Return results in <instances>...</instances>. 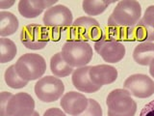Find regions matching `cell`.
<instances>
[{
    "label": "cell",
    "mask_w": 154,
    "mask_h": 116,
    "mask_svg": "<svg viewBox=\"0 0 154 116\" xmlns=\"http://www.w3.org/2000/svg\"><path fill=\"white\" fill-rule=\"evenodd\" d=\"M61 52L66 62L73 68L85 67L93 58V47L83 41L69 40L64 44Z\"/></svg>",
    "instance_id": "cell-1"
},
{
    "label": "cell",
    "mask_w": 154,
    "mask_h": 116,
    "mask_svg": "<svg viewBox=\"0 0 154 116\" xmlns=\"http://www.w3.org/2000/svg\"><path fill=\"white\" fill-rule=\"evenodd\" d=\"M142 7L135 0H122L119 1L108 21L122 27H132L141 21Z\"/></svg>",
    "instance_id": "cell-2"
},
{
    "label": "cell",
    "mask_w": 154,
    "mask_h": 116,
    "mask_svg": "<svg viewBox=\"0 0 154 116\" xmlns=\"http://www.w3.org/2000/svg\"><path fill=\"white\" fill-rule=\"evenodd\" d=\"M16 69L19 76L26 81L38 79L46 71L45 58L37 53H26L18 58Z\"/></svg>",
    "instance_id": "cell-3"
},
{
    "label": "cell",
    "mask_w": 154,
    "mask_h": 116,
    "mask_svg": "<svg viewBox=\"0 0 154 116\" xmlns=\"http://www.w3.org/2000/svg\"><path fill=\"white\" fill-rule=\"evenodd\" d=\"M98 21L91 17H81L76 18L69 29L70 40L74 41H94L97 42L102 37Z\"/></svg>",
    "instance_id": "cell-4"
},
{
    "label": "cell",
    "mask_w": 154,
    "mask_h": 116,
    "mask_svg": "<svg viewBox=\"0 0 154 116\" xmlns=\"http://www.w3.org/2000/svg\"><path fill=\"white\" fill-rule=\"evenodd\" d=\"M65 91L63 81L53 76L40 79L35 84V94L43 103H53L59 100Z\"/></svg>",
    "instance_id": "cell-5"
},
{
    "label": "cell",
    "mask_w": 154,
    "mask_h": 116,
    "mask_svg": "<svg viewBox=\"0 0 154 116\" xmlns=\"http://www.w3.org/2000/svg\"><path fill=\"white\" fill-rule=\"evenodd\" d=\"M49 40L47 28L40 24H29L22 29L20 34V41L23 46L33 50L45 48Z\"/></svg>",
    "instance_id": "cell-6"
},
{
    "label": "cell",
    "mask_w": 154,
    "mask_h": 116,
    "mask_svg": "<svg viewBox=\"0 0 154 116\" xmlns=\"http://www.w3.org/2000/svg\"><path fill=\"white\" fill-rule=\"evenodd\" d=\"M94 50L102 57L105 62L118 63L125 56V47L122 43L113 41L103 32V35L97 42L94 43Z\"/></svg>",
    "instance_id": "cell-7"
},
{
    "label": "cell",
    "mask_w": 154,
    "mask_h": 116,
    "mask_svg": "<svg viewBox=\"0 0 154 116\" xmlns=\"http://www.w3.org/2000/svg\"><path fill=\"white\" fill-rule=\"evenodd\" d=\"M72 13L65 5H56L47 9L43 14V23L46 28H58L61 30L72 25Z\"/></svg>",
    "instance_id": "cell-8"
},
{
    "label": "cell",
    "mask_w": 154,
    "mask_h": 116,
    "mask_svg": "<svg viewBox=\"0 0 154 116\" xmlns=\"http://www.w3.org/2000/svg\"><path fill=\"white\" fill-rule=\"evenodd\" d=\"M130 94L137 98H148L154 94V81L146 75L135 74L128 76L123 84Z\"/></svg>",
    "instance_id": "cell-9"
},
{
    "label": "cell",
    "mask_w": 154,
    "mask_h": 116,
    "mask_svg": "<svg viewBox=\"0 0 154 116\" xmlns=\"http://www.w3.org/2000/svg\"><path fill=\"white\" fill-rule=\"evenodd\" d=\"M35 112V101L28 93L13 95L7 106L8 116H32Z\"/></svg>",
    "instance_id": "cell-10"
},
{
    "label": "cell",
    "mask_w": 154,
    "mask_h": 116,
    "mask_svg": "<svg viewBox=\"0 0 154 116\" xmlns=\"http://www.w3.org/2000/svg\"><path fill=\"white\" fill-rule=\"evenodd\" d=\"M109 110L116 113H126L134 108L137 104L132 98L131 94L126 89H115L110 92L106 100Z\"/></svg>",
    "instance_id": "cell-11"
},
{
    "label": "cell",
    "mask_w": 154,
    "mask_h": 116,
    "mask_svg": "<svg viewBox=\"0 0 154 116\" xmlns=\"http://www.w3.org/2000/svg\"><path fill=\"white\" fill-rule=\"evenodd\" d=\"M60 104L66 113L76 116L83 113L88 108L89 99H87L85 95L81 93L70 91L62 97Z\"/></svg>",
    "instance_id": "cell-12"
},
{
    "label": "cell",
    "mask_w": 154,
    "mask_h": 116,
    "mask_svg": "<svg viewBox=\"0 0 154 116\" xmlns=\"http://www.w3.org/2000/svg\"><path fill=\"white\" fill-rule=\"evenodd\" d=\"M89 75L94 84L101 86L113 83L118 79V71L113 66L107 64L91 66Z\"/></svg>",
    "instance_id": "cell-13"
},
{
    "label": "cell",
    "mask_w": 154,
    "mask_h": 116,
    "mask_svg": "<svg viewBox=\"0 0 154 116\" xmlns=\"http://www.w3.org/2000/svg\"><path fill=\"white\" fill-rule=\"evenodd\" d=\"M91 67L90 66H85L82 68H77L76 70L72 72V84L74 87L81 92L84 93H94V92L98 91L101 86H98L94 84L91 81L89 72H90Z\"/></svg>",
    "instance_id": "cell-14"
},
{
    "label": "cell",
    "mask_w": 154,
    "mask_h": 116,
    "mask_svg": "<svg viewBox=\"0 0 154 116\" xmlns=\"http://www.w3.org/2000/svg\"><path fill=\"white\" fill-rule=\"evenodd\" d=\"M45 9V0H20L18 2V12L26 18L38 17Z\"/></svg>",
    "instance_id": "cell-15"
},
{
    "label": "cell",
    "mask_w": 154,
    "mask_h": 116,
    "mask_svg": "<svg viewBox=\"0 0 154 116\" xmlns=\"http://www.w3.org/2000/svg\"><path fill=\"white\" fill-rule=\"evenodd\" d=\"M135 62L142 66H149L154 59V44L149 42L141 43L133 51Z\"/></svg>",
    "instance_id": "cell-16"
},
{
    "label": "cell",
    "mask_w": 154,
    "mask_h": 116,
    "mask_svg": "<svg viewBox=\"0 0 154 116\" xmlns=\"http://www.w3.org/2000/svg\"><path fill=\"white\" fill-rule=\"evenodd\" d=\"M18 19L10 12H0V36L2 38L11 36L18 29Z\"/></svg>",
    "instance_id": "cell-17"
},
{
    "label": "cell",
    "mask_w": 154,
    "mask_h": 116,
    "mask_svg": "<svg viewBox=\"0 0 154 116\" xmlns=\"http://www.w3.org/2000/svg\"><path fill=\"white\" fill-rule=\"evenodd\" d=\"M50 70L57 77H66L73 72V67L69 66L63 57L62 52H57L50 59Z\"/></svg>",
    "instance_id": "cell-18"
},
{
    "label": "cell",
    "mask_w": 154,
    "mask_h": 116,
    "mask_svg": "<svg viewBox=\"0 0 154 116\" xmlns=\"http://www.w3.org/2000/svg\"><path fill=\"white\" fill-rule=\"evenodd\" d=\"M115 3V1H100V0H84L82 2L83 11L88 16H98L102 14L110 4Z\"/></svg>",
    "instance_id": "cell-19"
},
{
    "label": "cell",
    "mask_w": 154,
    "mask_h": 116,
    "mask_svg": "<svg viewBox=\"0 0 154 116\" xmlns=\"http://www.w3.org/2000/svg\"><path fill=\"white\" fill-rule=\"evenodd\" d=\"M0 62L1 63H8L12 61L17 55V48L14 43L7 38L0 39Z\"/></svg>",
    "instance_id": "cell-20"
},
{
    "label": "cell",
    "mask_w": 154,
    "mask_h": 116,
    "mask_svg": "<svg viewBox=\"0 0 154 116\" xmlns=\"http://www.w3.org/2000/svg\"><path fill=\"white\" fill-rule=\"evenodd\" d=\"M4 77H5V81H6L7 85L13 89H20L28 84V81L21 79V77L19 76V75L17 74L16 65L10 66L8 69L5 71Z\"/></svg>",
    "instance_id": "cell-21"
},
{
    "label": "cell",
    "mask_w": 154,
    "mask_h": 116,
    "mask_svg": "<svg viewBox=\"0 0 154 116\" xmlns=\"http://www.w3.org/2000/svg\"><path fill=\"white\" fill-rule=\"evenodd\" d=\"M127 29L108 21V28L105 33L111 40L122 43V41H127Z\"/></svg>",
    "instance_id": "cell-22"
},
{
    "label": "cell",
    "mask_w": 154,
    "mask_h": 116,
    "mask_svg": "<svg viewBox=\"0 0 154 116\" xmlns=\"http://www.w3.org/2000/svg\"><path fill=\"white\" fill-rule=\"evenodd\" d=\"M141 21L148 33L149 42L152 43L154 41V5H150L146 8Z\"/></svg>",
    "instance_id": "cell-23"
},
{
    "label": "cell",
    "mask_w": 154,
    "mask_h": 116,
    "mask_svg": "<svg viewBox=\"0 0 154 116\" xmlns=\"http://www.w3.org/2000/svg\"><path fill=\"white\" fill-rule=\"evenodd\" d=\"M76 116H102V108L100 105L94 99H89L88 108L83 113Z\"/></svg>",
    "instance_id": "cell-24"
},
{
    "label": "cell",
    "mask_w": 154,
    "mask_h": 116,
    "mask_svg": "<svg viewBox=\"0 0 154 116\" xmlns=\"http://www.w3.org/2000/svg\"><path fill=\"white\" fill-rule=\"evenodd\" d=\"M13 94L10 92H2L0 94V116H8L7 106Z\"/></svg>",
    "instance_id": "cell-25"
},
{
    "label": "cell",
    "mask_w": 154,
    "mask_h": 116,
    "mask_svg": "<svg viewBox=\"0 0 154 116\" xmlns=\"http://www.w3.org/2000/svg\"><path fill=\"white\" fill-rule=\"evenodd\" d=\"M140 116H154V100L143 106Z\"/></svg>",
    "instance_id": "cell-26"
},
{
    "label": "cell",
    "mask_w": 154,
    "mask_h": 116,
    "mask_svg": "<svg viewBox=\"0 0 154 116\" xmlns=\"http://www.w3.org/2000/svg\"><path fill=\"white\" fill-rule=\"evenodd\" d=\"M48 30V34H49V39L51 41L54 42H58L61 39L62 36V32L63 30L58 28H47Z\"/></svg>",
    "instance_id": "cell-27"
},
{
    "label": "cell",
    "mask_w": 154,
    "mask_h": 116,
    "mask_svg": "<svg viewBox=\"0 0 154 116\" xmlns=\"http://www.w3.org/2000/svg\"><path fill=\"white\" fill-rule=\"evenodd\" d=\"M43 116H66L65 114L64 111H62L60 108H52L47 109Z\"/></svg>",
    "instance_id": "cell-28"
},
{
    "label": "cell",
    "mask_w": 154,
    "mask_h": 116,
    "mask_svg": "<svg viewBox=\"0 0 154 116\" xmlns=\"http://www.w3.org/2000/svg\"><path fill=\"white\" fill-rule=\"evenodd\" d=\"M136 111H137V108H132L126 113H116L114 111L108 109V116H134L135 113H136Z\"/></svg>",
    "instance_id": "cell-29"
},
{
    "label": "cell",
    "mask_w": 154,
    "mask_h": 116,
    "mask_svg": "<svg viewBox=\"0 0 154 116\" xmlns=\"http://www.w3.org/2000/svg\"><path fill=\"white\" fill-rule=\"evenodd\" d=\"M16 3L14 0H0V8L2 10L11 8L13 5Z\"/></svg>",
    "instance_id": "cell-30"
},
{
    "label": "cell",
    "mask_w": 154,
    "mask_h": 116,
    "mask_svg": "<svg viewBox=\"0 0 154 116\" xmlns=\"http://www.w3.org/2000/svg\"><path fill=\"white\" fill-rule=\"evenodd\" d=\"M149 72H150L151 76L154 77V59H153V61L150 63V65H149Z\"/></svg>",
    "instance_id": "cell-31"
},
{
    "label": "cell",
    "mask_w": 154,
    "mask_h": 116,
    "mask_svg": "<svg viewBox=\"0 0 154 116\" xmlns=\"http://www.w3.org/2000/svg\"><path fill=\"white\" fill-rule=\"evenodd\" d=\"M32 116H40V115H38V113L37 112V111H35V112L33 113V115H32Z\"/></svg>",
    "instance_id": "cell-32"
}]
</instances>
